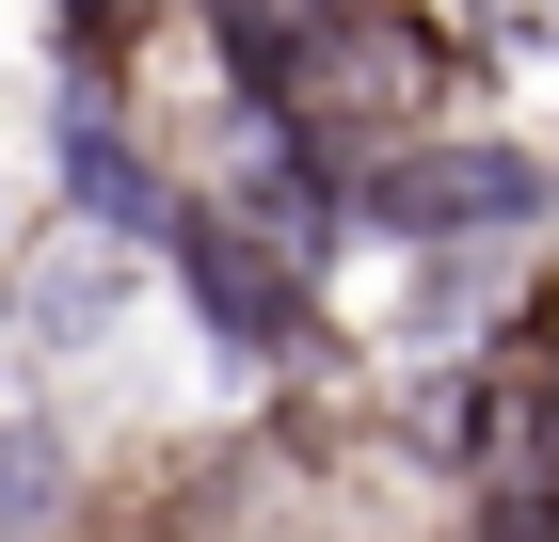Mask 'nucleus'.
I'll return each instance as SVG.
<instances>
[{
  "instance_id": "f03ea898",
  "label": "nucleus",
  "mask_w": 559,
  "mask_h": 542,
  "mask_svg": "<svg viewBox=\"0 0 559 542\" xmlns=\"http://www.w3.org/2000/svg\"><path fill=\"white\" fill-rule=\"evenodd\" d=\"M64 176H81V208L129 224V240H176V208H192V192L129 144V112H112V96H64Z\"/></svg>"
},
{
  "instance_id": "7ed1b4c3",
  "label": "nucleus",
  "mask_w": 559,
  "mask_h": 542,
  "mask_svg": "<svg viewBox=\"0 0 559 542\" xmlns=\"http://www.w3.org/2000/svg\"><path fill=\"white\" fill-rule=\"evenodd\" d=\"M33 510H48V447H33V431H0V527H33Z\"/></svg>"
},
{
  "instance_id": "f257e3e1",
  "label": "nucleus",
  "mask_w": 559,
  "mask_h": 542,
  "mask_svg": "<svg viewBox=\"0 0 559 542\" xmlns=\"http://www.w3.org/2000/svg\"><path fill=\"white\" fill-rule=\"evenodd\" d=\"M336 192L384 224V240H496V224H527V208H544L512 144H448V128H416V144H368Z\"/></svg>"
}]
</instances>
